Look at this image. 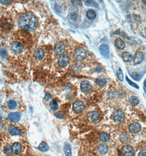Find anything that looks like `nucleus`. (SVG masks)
I'll return each instance as SVG.
<instances>
[{
    "mask_svg": "<svg viewBox=\"0 0 146 156\" xmlns=\"http://www.w3.org/2000/svg\"><path fill=\"white\" fill-rule=\"evenodd\" d=\"M85 108V105L83 101L78 100L73 104V109L76 112H81Z\"/></svg>",
    "mask_w": 146,
    "mask_h": 156,
    "instance_id": "423d86ee",
    "label": "nucleus"
},
{
    "mask_svg": "<svg viewBox=\"0 0 146 156\" xmlns=\"http://www.w3.org/2000/svg\"><path fill=\"white\" fill-rule=\"evenodd\" d=\"M89 117H90L92 122H95L100 118V115L97 111H92V112L89 113Z\"/></svg>",
    "mask_w": 146,
    "mask_h": 156,
    "instance_id": "f3484780",
    "label": "nucleus"
},
{
    "mask_svg": "<svg viewBox=\"0 0 146 156\" xmlns=\"http://www.w3.org/2000/svg\"><path fill=\"white\" fill-rule=\"evenodd\" d=\"M115 44L117 47L120 49V50H123L125 48V43H124L122 39L120 38H118L115 39Z\"/></svg>",
    "mask_w": 146,
    "mask_h": 156,
    "instance_id": "2eb2a0df",
    "label": "nucleus"
},
{
    "mask_svg": "<svg viewBox=\"0 0 146 156\" xmlns=\"http://www.w3.org/2000/svg\"><path fill=\"white\" fill-rule=\"evenodd\" d=\"M1 3L3 4H7L9 3V2H11V1H1Z\"/></svg>",
    "mask_w": 146,
    "mask_h": 156,
    "instance_id": "f704fd0d",
    "label": "nucleus"
},
{
    "mask_svg": "<svg viewBox=\"0 0 146 156\" xmlns=\"http://www.w3.org/2000/svg\"><path fill=\"white\" fill-rule=\"evenodd\" d=\"M12 152V149L11 147L10 146V145H7L6 146L4 147V153L7 155H9Z\"/></svg>",
    "mask_w": 146,
    "mask_h": 156,
    "instance_id": "c85d7f7f",
    "label": "nucleus"
},
{
    "mask_svg": "<svg viewBox=\"0 0 146 156\" xmlns=\"http://www.w3.org/2000/svg\"><path fill=\"white\" fill-rule=\"evenodd\" d=\"M112 118L115 122L118 123H122L124 120V113L121 110H115L113 112Z\"/></svg>",
    "mask_w": 146,
    "mask_h": 156,
    "instance_id": "7ed1b4c3",
    "label": "nucleus"
},
{
    "mask_svg": "<svg viewBox=\"0 0 146 156\" xmlns=\"http://www.w3.org/2000/svg\"><path fill=\"white\" fill-rule=\"evenodd\" d=\"M11 50L14 54H19L23 50V47L21 43L18 42H13L11 44Z\"/></svg>",
    "mask_w": 146,
    "mask_h": 156,
    "instance_id": "20e7f679",
    "label": "nucleus"
},
{
    "mask_svg": "<svg viewBox=\"0 0 146 156\" xmlns=\"http://www.w3.org/2000/svg\"><path fill=\"white\" fill-rule=\"evenodd\" d=\"M44 100H46V101H48L49 100L51 99V95L49 94L48 93H47L45 95V96H44Z\"/></svg>",
    "mask_w": 146,
    "mask_h": 156,
    "instance_id": "72a5a7b5",
    "label": "nucleus"
},
{
    "mask_svg": "<svg viewBox=\"0 0 146 156\" xmlns=\"http://www.w3.org/2000/svg\"><path fill=\"white\" fill-rule=\"evenodd\" d=\"M117 75L118 77V78L119 79L120 81H123V78H124V76H123V73L122 72V70H121L120 69H119V70L117 71Z\"/></svg>",
    "mask_w": 146,
    "mask_h": 156,
    "instance_id": "7c9ffc66",
    "label": "nucleus"
},
{
    "mask_svg": "<svg viewBox=\"0 0 146 156\" xmlns=\"http://www.w3.org/2000/svg\"><path fill=\"white\" fill-rule=\"evenodd\" d=\"M6 51H5V49H1V51H0V56H1L2 58H6Z\"/></svg>",
    "mask_w": 146,
    "mask_h": 156,
    "instance_id": "2f4dec72",
    "label": "nucleus"
},
{
    "mask_svg": "<svg viewBox=\"0 0 146 156\" xmlns=\"http://www.w3.org/2000/svg\"><path fill=\"white\" fill-rule=\"evenodd\" d=\"M96 13L93 10H89L86 13V17L88 19L93 20L96 18Z\"/></svg>",
    "mask_w": 146,
    "mask_h": 156,
    "instance_id": "b1692460",
    "label": "nucleus"
},
{
    "mask_svg": "<svg viewBox=\"0 0 146 156\" xmlns=\"http://www.w3.org/2000/svg\"><path fill=\"white\" fill-rule=\"evenodd\" d=\"M141 130V126L139 123H135L131 124L129 126V131L131 133H137Z\"/></svg>",
    "mask_w": 146,
    "mask_h": 156,
    "instance_id": "9b49d317",
    "label": "nucleus"
},
{
    "mask_svg": "<svg viewBox=\"0 0 146 156\" xmlns=\"http://www.w3.org/2000/svg\"><path fill=\"white\" fill-rule=\"evenodd\" d=\"M21 114L19 112L10 113L8 115V118L9 120L14 123L18 122L21 120Z\"/></svg>",
    "mask_w": 146,
    "mask_h": 156,
    "instance_id": "1a4fd4ad",
    "label": "nucleus"
},
{
    "mask_svg": "<svg viewBox=\"0 0 146 156\" xmlns=\"http://www.w3.org/2000/svg\"><path fill=\"white\" fill-rule=\"evenodd\" d=\"M98 151L101 155H105L108 152V147L104 144H101L98 146Z\"/></svg>",
    "mask_w": 146,
    "mask_h": 156,
    "instance_id": "412c9836",
    "label": "nucleus"
},
{
    "mask_svg": "<svg viewBox=\"0 0 146 156\" xmlns=\"http://www.w3.org/2000/svg\"><path fill=\"white\" fill-rule=\"evenodd\" d=\"M91 1H85V4L87 6H94V7H95L96 8H97V5L95 2L92 1V3H91Z\"/></svg>",
    "mask_w": 146,
    "mask_h": 156,
    "instance_id": "c756f323",
    "label": "nucleus"
},
{
    "mask_svg": "<svg viewBox=\"0 0 146 156\" xmlns=\"http://www.w3.org/2000/svg\"><path fill=\"white\" fill-rule=\"evenodd\" d=\"M9 133L12 135H19L21 134V132L18 128L13 126H11L9 128Z\"/></svg>",
    "mask_w": 146,
    "mask_h": 156,
    "instance_id": "5701e85b",
    "label": "nucleus"
},
{
    "mask_svg": "<svg viewBox=\"0 0 146 156\" xmlns=\"http://www.w3.org/2000/svg\"><path fill=\"white\" fill-rule=\"evenodd\" d=\"M99 51H100L101 55H103L105 58H108L109 56V47L107 45H103L99 47Z\"/></svg>",
    "mask_w": 146,
    "mask_h": 156,
    "instance_id": "9d476101",
    "label": "nucleus"
},
{
    "mask_svg": "<svg viewBox=\"0 0 146 156\" xmlns=\"http://www.w3.org/2000/svg\"><path fill=\"white\" fill-rule=\"evenodd\" d=\"M63 151L64 154L66 156H72V153H71V149L70 147V145L68 143H65L64 146Z\"/></svg>",
    "mask_w": 146,
    "mask_h": 156,
    "instance_id": "a211bd4d",
    "label": "nucleus"
},
{
    "mask_svg": "<svg viewBox=\"0 0 146 156\" xmlns=\"http://www.w3.org/2000/svg\"><path fill=\"white\" fill-rule=\"evenodd\" d=\"M49 106L51 108L53 111H56L58 107V104L56 100H52L49 103Z\"/></svg>",
    "mask_w": 146,
    "mask_h": 156,
    "instance_id": "bb28decb",
    "label": "nucleus"
},
{
    "mask_svg": "<svg viewBox=\"0 0 146 156\" xmlns=\"http://www.w3.org/2000/svg\"><path fill=\"white\" fill-rule=\"evenodd\" d=\"M39 150L41 152H47L49 150V146L47 144L46 142H42L40 143L38 147Z\"/></svg>",
    "mask_w": 146,
    "mask_h": 156,
    "instance_id": "aec40b11",
    "label": "nucleus"
},
{
    "mask_svg": "<svg viewBox=\"0 0 146 156\" xmlns=\"http://www.w3.org/2000/svg\"><path fill=\"white\" fill-rule=\"evenodd\" d=\"M139 99L136 96H132L130 98V103L133 106H136L139 104Z\"/></svg>",
    "mask_w": 146,
    "mask_h": 156,
    "instance_id": "a878e982",
    "label": "nucleus"
},
{
    "mask_svg": "<svg viewBox=\"0 0 146 156\" xmlns=\"http://www.w3.org/2000/svg\"><path fill=\"white\" fill-rule=\"evenodd\" d=\"M122 57L124 61L126 62V63H129L133 60V57L131 54L128 52H124L122 54Z\"/></svg>",
    "mask_w": 146,
    "mask_h": 156,
    "instance_id": "dca6fc26",
    "label": "nucleus"
},
{
    "mask_svg": "<svg viewBox=\"0 0 146 156\" xmlns=\"http://www.w3.org/2000/svg\"><path fill=\"white\" fill-rule=\"evenodd\" d=\"M7 105H8V108L10 109H14L17 107V103L14 100H11L8 101V102L7 103Z\"/></svg>",
    "mask_w": 146,
    "mask_h": 156,
    "instance_id": "cd10ccee",
    "label": "nucleus"
},
{
    "mask_svg": "<svg viewBox=\"0 0 146 156\" xmlns=\"http://www.w3.org/2000/svg\"><path fill=\"white\" fill-rule=\"evenodd\" d=\"M138 156H146V149L142 150L139 153Z\"/></svg>",
    "mask_w": 146,
    "mask_h": 156,
    "instance_id": "473e14b6",
    "label": "nucleus"
},
{
    "mask_svg": "<svg viewBox=\"0 0 146 156\" xmlns=\"http://www.w3.org/2000/svg\"><path fill=\"white\" fill-rule=\"evenodd\" d=\"M35 55L36 58L38 59V60H41L43 58L44 55V53L42 49L41 48H39L35 52Z\"/></svg>",
    "mask_w": 146,
    "mask_h": 156,
    "instance_id": "6ab92c4d",
    "label": "nucleus"
},
{
    "mask_svg": "<svg viewBox=\"0 0 146 156\" xmlns=\"http://www.w3.org/2000/svg\"><path fill=\"white\" fill-rule=\"evenodd\" d=\"M100 139L101 141L104 142H108L110 140V136L107 133H102L100 135Z\"/></svg>",
    "mask_w": 146,
    "mask_h": 156,
    "instance_id": "4be33fe9",
    "label": "nucleus"
},
{
    "mask_svg": "<svg viewBox=\"0 0 146 156\" xmlns=\"http://www.w3.org/2000/svg\"><path fill=\"white\" fill-rule=\"evenodd\" d=\"M65 46L62 42H58L56 44L54 47V52L58 55H61L64 53L65 51Z\"/></svg>",
    "mask_w": 146,
    "mask_h": 156,
    "instance_id": "0eeeda50",
    "label": "nucleus"
},
{
    "mask_svg": "<svg viewBox=\"0 0 146 156\" xmlns=\"http://www.w3.org/2000/svg\"><path fill=\"white\" fill-rule=\"evenodd\" d=\"M81 89L83 93H88L91 90V86L90 83L87 81L82 82L80 86Z\"/></svg>",
    "mask_w": 146,
    "mask_h": 156,
    "instance_id": "f8f14e48",
    "label": "nucleus"
},
{
    "mask_svg": "<svg viewBox=\"0 0 146 156\" xmlns=\"http://www.w3.org/2000/svg\"><path fill=\"white\" fill-rule=\"evenodd\" d=\"M142 2L143 3V4H145V5H146V1H144V0H143Z\"/></svg>",
    "mask_w": 146,
    "mask_h": 156,
    "instance_id": "e433bc0d",
    "label": "nucleus"
},
{
    "mask_svg": "<svg viewBox=\"0 0 146 156\" xmlns=\"http://www.w3.org/2000/svg\"><path fill=\"white\" fill-rule=\"evenodd\" d=\"M1 120H2V117H1V114H0V123L1 122Z\"/></svg>",
    "mask_w": 146,
    "mask_h": 156,
    "instance_id": "4c0bfd02",
    "label": "nucleus"
},
{
    "mask_svg": "<svg viewBox=\"0 0 146 156\" xmlns=\"http://www.w3.org/2000/svg\"><path fill=\"white\" fill-rule=\"evenodd\" d=\"M97 83L98 86L102 87V86H105L106 84H107V81L105 78L103 77H100L97 78Z\"/></svg>",
    "mask_w": 146,
    "mask_h": 156,
    "instance_id": "393cba45",
    "label": "nucleus"
},
{
    "mask_svg": "<svg viewBox=\"0 0 146 156\" xmlns=\"http://www.w3.org/2000/svg\"><path fill=\"white\" fill-rule=\"evenodd\" d=\"M86 55V51L83 48H79L76 49L74 53V58L78 61L83 60L85 58Z\"/></svg>",
    "mask_w": 146,
    "mask_h": 156,
    "instance_id": "f03ea898",
    "label": "nucleus"
},
{
    "mask_svg": "<svg viewBox=\"0 0 146 156\" xmlns=\"http://www.w3.org/2000/svg\"><path fill=\"white\" fill-rule=\"evenodd\" d=\"M144 59V54L142 52H137L133 57V61L135 64H140L141 63Z\"/></svg>",
    "mask_w": 146,
    "mask_h": 156,
    "instance_id": "39448f33",
    "label": "nucleus"
},
{
    "mask_svg": "<svg viewBox=\"0 0 146 156\" xmlns=\"http://www.w3.org/2000/svg\"><path fill=\"white\" fill-rule=\"evenodd\" d=\"M134 152L133 148L131 146H124L122 148V153L125 156H132Z\"/></svg>",
    "mask_w": 146,
    "mask_h": 156,
    "instance_id": "4468645a",
    "label": "nucleus"
},
{
    "mask_svg": "<svg viewBox=\"0 0 146 156\" xmlns=\"http://www.w3.org/2000/svg\"><path fill=\"white\" fill-rule=\"evenodd\" d=\"M69 63V58L66 55H63L59 58L58 60V64L59 66L64 68L68 65Z\"/></svg>",
    "mask_w": 146,
    "mask_h": 156,
    "instance_id": "6e6552de",
    "label": "nucleus"
},
{
    "mask_svg": "<svg viewBox=\"0 0 146 156\" xmlns=\"http://www.w3.org/2000/svg\"><path fill=\"white\" fill-rule=\"evenodd\" d=\"M18 25L21 28L31 31L36 29L38 25V20L33 14L28 12L20 17Z\"/></svg>",
    "mask_w": 146,
    "mask_h": 156,
    "instance_id": "f257e3e1",
    "label": "nucleus"
},
{
    "mask_svg": "<svg viewBox=\"0 0 146 156\" xmlns=\"http://www.w3.org/2000/svg\"><path fill=\"white\" fill-rule=\"evenodd\" d=\"M144 86H145V88H146V80H145V83H144Z\"/></svg>",
    "mask_w": 146,
    "mask_h": 156,
    "instance_id": "c9c22d12",
    "label": "nucleus"
},
{
    "mask_svg": "<svg viewBox=\"0 0 146 156\" xmlns=\"http://www.w3.org/2000/svg\"><path fill=\"white\" fill-rule=\"evenodd\" d=\"M12 152L15 155H19L21 152L22 147L21 145L18 142H15L11 146Z\"/></svg>",
    "mask_w": 146,
    "mask_h": 156,
    "instance_id": "ddd939ff",
    "label": "nucleus"
}]
</instances>
